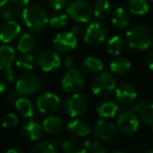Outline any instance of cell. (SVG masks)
Returning <instances> with one entry per match:
<instances>
[{
    "label": "cell",
    "instance_id": "obj_41",
    "mask_svg": "<svg viewBox=\"0 0 153 153\" xmlns=\"http://www.w3.org/2000/svg\"><path fill=\"white\" fill-rule=\"evenodd\" d=\"M63 64H64V66L67 68V69L72 68V67H74V59L70 55H66L65 57H64V59H63Z\"/></svg>",
    "mask_w": 153,
    "mask_h": 153
},
{
    "label": "cell",
    "instance_id": "obj_46",
    "mask_svg": "<svg viewBox=\"0 0 153 153\" xmlns=\"http://www.w3.org/2000/svg\"><path fill=\"white\" fill-rule=\"evenodd\" d=\"M5 92V83L3 80L0 79V97Z\"/></svg>",
    "mask_w": 153,
    "mask_h": 153
},
{
    "label": "cell",
    "instance_id": "obj_43",
    "mask_svg": "<svg viewBox=\"0 0 153 153\" xmlns=\"http://www.w3.org/2000/svg\"><path fill=\"white\" fill-rule=\"evenodd\" d=\"M11 2L16 7H26L30 2V0H11Z\"/></svg>",
    "mask_w": 153,
    "mask_h": 153
},
{
    "label": "cell",
    "instance_id": "obj_33",
    "mask_svg": "<svg viewBox=\"0 0 153 153\" xmlns=\"http://www.w3.org/2000/svg\"><path fill=\"white\" fill-rule=\"evenodd\" d=\"M18 7H16L13 3H7L1 7L0 11V17L2 18L4 21H9V20H14L18 16Z\"/></svg>",
    "mask_w": 153,
    "mask_h": 153
},
{
    "label": "cell",
    "instance_id": "obj_29",
    "mask_svg": "<svg viewBox=\"0 0 153 153\" xmlns=\"http://www.w3.org/2000/svg\"><path fill=\"white\" fill-rule=\"evenodd\" d=\"M124 48H125V41L121 36L115 35L107 41L106 49L110 55L119 56L124 51Z\"/></svg>",
    "mask_w": 153,
    "mask_h": 153
},
{
    "label": "cell",
    "instance_id": "obj_30",
    "mask_svg": "<svg viewBox=\"0 0 153 153\" xmlns=\"http://www.w3.org/2000/svg\"><path fill=\"white\" fill-rule=\"evenodd\" d=\"M62 149L66 153H86L87 150L85 148L84 143L76 138H70L62 144Z\"/></svg>",
    "mask_w": 153,
    "mask_h": 153
},
{
    "label": "cell",
    "instance_id": "obj_35",
    "mask_svg": "<svg viewBox=\"0 0 153 153\" xmlns=\"http://www.w3.org/2000/svg\"><path fill=\"white\" fill-rule=\"evenodd\" d=\"M140 117L144 124L148 126L153 125V104H145V106L140 111Z\"/></svg>",
    "mask_w": 153,
    "mask_h": 153
},
{
    "label": "cell",
    "instance_id": "obj_10",
    "mask_svg": "<svg viewBox=\"0 0 153 153\" xmlns=\"http://www.w3.org/2000/svg\"><path fill=\"white\" fill-rule=\"evenodd\" d=\"M36 106L42 114H53L61 107V100L53 92H44L36 100Z\"/></svg>",
    "mask_w": 153,
    "mask_h": 153
},
{
    "label": "cell",
    "instance_id": "obj_32",
    "mask_svg": "<svg viewBox=\"0 0 153 153\" xmlns=\"http://www.w3.org/2000/svg\"><path fill=\"white\" fill-rule=\"evenodd\" d=\"M32 153H56L57 147L51 140H40L36 143L30 149Z\"/></svg>",
    "mask_w": 153,
    "mask_h": 153
},
{
    "label": "cell",
    "instance_id": "obj_36",
    "mask_svg": "<svg viewBox=\"0 0 153 153\" xmlns=\"http://www.w3.org/2000/svg\"><path fill=\"white\" fill-rule=\"evenodd\" d=\"M19 124L18 117L13 112H9L2 117L1 120V125L4 129H14Z\"/></svg>",
    "mask_w": 153,
    "mask_h": 153
},
{
    "label": "cell",
    "instance_id": "obj_38",
    "mask_svg": "<svg viewBox=\"0 0 153 153\" xmlns=\"http://www.w3.org/2000/svg\"><path fill=\"white\" fill-rule=\"evenodd\" d=\"M47 2L55 11H61L63 7H66L68 0H47Z\"/></svg>",
    "mask_w": 153,
    "mask_h": 153
},
{
    "label": "cell",
    "instance_id": "obj_17",
    "mask_svg": "<svg viewBox=\"0 0 153 153\" xmlns=\"http://www.w3.org/2000/svg\"><path fill=\"white\" fill-rule=\"evenodd\" d=\"M97 113L102 119H112L119 112V105L111 100H104L98 103L96 107Z\"/></svg>",
    "mask_w": 153,
    "mask_h": 153
},
{
    "label": "cell",
    "instance_id": "obj_27",
    "mask_svg": "<svg viewBox=\"0 0 153 153\" xmlns=\"http://www.w3.org/2000/svg\"><path fill=\"white\" fill-rule=\"evenodd\" d=\"M84 145H85L86 150L92 153H106L107 150H108L107 147L104 144H102L101 138H99L96 134L88 136Z\"/></svg>",
    "mask_w": 153,
    "mask_h": 153
},
{
    "label": "cell",
    "instance_id": "obj_37",
    "mask_svg": "<svg viewBox=\"0 0 153 153\" xmlns=\"http://www.w3.org/2000/svg\"><path fill=\"white\" fill-rule=\"evenodd\" d=\"M2 80L5 83H14L16 81V72L12 67H7L3 69L2 72Z\"/></svg>",
    "mask_w": 153,
    "mask_h": 153
},
{
    "label": "cell",
    "instance_id": "obj_42",
    "mask_svg": "<svg viewBox=\"0 0 153 153\" xmlns=\"http://www.w3.org/2000/svg\"><path fill=\"white\" fill-rule=\"evenodd\" d=\"M147 66L150 70H153V51L149 53V55L147 56V60H146Z\"/></svg>",
    "mask_w": 153,
    "mask_h": 153
},
{
    "label": "cell",
    "instance_id": "obj_47",
    "mask_svg": "<svg viewBox=\"0 0 153 153\" xmlns=\"http://www.w3.org/2000/svg\"><path fill=\"white\" fill-rule=\"evenodd\" d=\"M53 143L55 144L56 147H58V146H60V145L63 144V142H62V138L61 137H56L55 140H53Z\"/></svg>",
    "mask_w": 153,
    "mask_h": 153
},
{
    "label": "cell",
    "instance_id": "obj_28",
    "mask_svg": "<svg viewBox=\"0 0 153 153\" xmlns=\"http://www.w3.org/2000/svg\"><path fill=\"white\" fill-rule=\"evenodd\" d=\"M94 14L98 19H106L111 14V4L108 0H98L94 5Z\"/></svg>",
    "mask_w": 153,
    "mask_h": 153
},
{
    "label": "cell",
    "instance_id": "obj_13",
    "mask_svg": "<svg viewBox=\"0 0 153 153\" xmlns=\"http://www.w3.org/2000/svg\"><path fill=\"white\" fill-rule=\"evenodd\" d=\"M94 134L98 136L99 138L106 142H112V140H117V125L112 122L108 121L106 119L99 120L94 125Z\"/></svg>",
    "mask_w": 153,
    "mask_h": 153
},
{
    "label": "cell",
    "instance_id": "obj_16",
    "mask_svg": "<svg viewBox=\"0 0 153 153\" xmlns=\"http://www.w3.org/2000/svg\"><path fill=\"white\" fill-rule=\"evenodd\" d=\"M66 130L72 136L83 137V136H87L90 133V126L83 120L74 117V120H71V121L67 123Z\"/></svg>",
    "mask_w": 153,
    "mask_h": 153
},
{
    "label": "cell",
    "instance_id": "obj_24",
    "mask_svg": "<svg viewBox=\"0 0 153 153\" xmlns=\"http://www.w3.org/2000/svg\"><path fill=\"white\" fill-rule=\"evenodd\" d=\"M14 105L19 114L24 119H32L34 117V104L32 101L26 99L24 96L20 97Z\"/></svg>",
    "mask_w": 153,
    "mask_h": 153
},
{
    "label": "cell",
    "instance_id": "obj_14",
    "mask_svg": "<svg viewBox=\"0 0 153 153\" xmlns=\"http://www.w3.org/2000/svg\"><path fill=\"white\" fill-rule=\"evenodd\" d=\"M21 33V26L15 20H9L5 21L1 27H0V40L3 43H11L18 38Z\"/></svg>",
    "mask_w": 153,
    "mask_h": 153
},
{
    "label": "cell",
    "instance_id": "obj_26",
    "mask_svg": "<svg viewBox=\"0 0 153 153\" xmlns=\"http://www.w3.org/2000/svg\"><path fill=\"white\" fill-rule=\"evenodd\" d=\"M36 59L30 53H21L17 59L15 60V64L18 67V69L22 71H30L34 68Z\"/></svg>",
    "mask_w": 153,
    "mask_h": 153
},
{
    "label": "cell",
    "instance_id": "obj_1",
    "mask_svg": "<svg viewBox=\"0 0 153 153\" xmlns=\"http://www.w3.org/2000/svg\"><path fill=\"white\" fill-rule=\"evenodd\" d=\"M22 20L32 32H42L48 25V14L40 5H26L22 11Z\"/></svg>",
    "mask_w": 153,
    "mask_h": 153
},
{
    "label": "cell",
    "instance_id": "obj_2",
    "mask_svg": "<svg viewBox=\"0 0 153 153\" xmlns=\"http://www.w3.org/2000/svg\"><path fill=\"white\" fill-rule=\"evenodd\" d=\"M126 41L130 48L135 51H145L152 44L153 34L146 26H134L126 33Z\"/></svg>",
    "mask_w": 153,
    "mask_h": 153
},
{
    "label": "cell",
    "instance_id": "obj_4",
    "mask_svg": "<svg viewBox=\"0 0 153 153\" xmlns=\"http://www.w3.org/2000/svg\"><path fill=\"white\" fill-rule=\"evenodd\" d=\"M67 16L76 23H86L91 19L94 10L85 0H74L66 9Z\"/></svg>",
    "mask_w": 153,
    "mask_h": 153
},
{
    "label": "cell",
    "instance_id": "obj_20",
    "mask_svg": "<svg viewBox=\"0 0 153 153\" xmlns=\"http://www.w3.org/2000/svg\"><path fill=\"white\" fill-rule=\"evenodd\" d=\"M16 60V51L7 44L0 45V70L11 67Z\"/></svg>",
    "mask_w": 153,
    "mask_h": 153
},
{
    "label": "cell",
    "instance_id": "obj_25",
    "mask_svg": "<svg viewBox=\"0 0 153 153\" xmlns=\"http://www.w3.org/2000/svg\"><path fill=\"white\" fill-rule=\"evenodd\" d=\"M36 48V39L30 34H24L18 40L17 49L21 53H32Z\"/></svg>",
    "mask_w": 153,
    "mask_h": 153
},
{
    "label": "cell",
    "instance_id": "obj_12",
    "mask_svg": "<svg viewBox=\"0 0 153 153\" xmlns=\"http://www.w3.org/2000/svg\"><path fill=\"white\" fill-rule=\"evenodd\" d=\"M78 39L71 32H62L56 35L53 40V45L56 51L62 53H67L72 51L76 47Z\"/></svg>",
    "mask_w": 153,
    "mask_h": 153
},
{
    "label": "cell",
    "instance_id": "obj_40",
    "mask_svg": "<svg viewBox=\"0 0 153 153\" xmlns=\"http://www.w3.org/2000/svg\"><path fill=\"white\" fill-rule=\"evenodd\" d=\"M20 97H21V94H20L19 92L15 89L9 94V96H7V102H9L10 104H15L16 101H17Z\"/></svg>",
    "mask_w": 153,
    "mask_h": 153
},
{
    "label": "cell",
    "instance_id": "obj_6",
    "mask_svg": "<svg viewBox=\"0 0 153 153\" xmlns=\"http://www.w3.org/2000/svg\"><path fill=\"white\" fill-rule=\"evenodd\" d=\"M88 110V102L85 96L79 92H74L64 102V111L70 117H80Z\"/></svg>",
    "mask_w": 153,
    "mask_h": 153
},
{
    "label": "cell",
    "instance_id": "obj_11",
    "mask_svg": "<svg viewBox=\"0 0 153 153\" xmlns=\"http://www.w3.org/2000/svg\"><path fill=\"white\" fill-rule=\"evenodd\" d=\"M36 63L42 71L51 72L56 70L61 65V59L55 51L45 49L38 53L36 58Z\"/></svg>",
    "mask_w": 153,
    "mask_h": 153
},
{
    "label": "cell",
    "instance_id": "obj_21",
    "mask_svg": "<svg viewBox=\"0 0 153 153\" xmlns=\"http://www.w3.org/2000/svg\"><path fill=\"white\" fill-rule=\"evenodd\" d=\"M42 128L46 133L51 134V135H56V134L60 133L63 128V122L62 119L57 115L49 114L46 119L43 121Z\"/></svg>",
    "mask_w": 153,
    "mask_h": 153
},
{
    "label": "cell",
    "instance_id": "obj_5",
    "mask_svg": "<svg viewBox=\"0 0 153 153\" xmlns=\"http://www.w3.org/2000/svg\"><path fill=\"white\" fill-rule=\"evenodd\" d=\"M119 131L126 135L134 134L138 129L140 126V120L134 111L131 109H124L120 111L117 115V122H115Z\"/></svg>",
    "mask_w": 153,
    "mask_h": 153
},
{
    "label": "cell",
    "instance_id": "obj_50",
    "mask_svg": "<svg viewBox=\"0 0 153 153\" xmlns=\"http://www.w3.org/2000/svg\"><path fill=\"white\" fill-rule=\"evenodd\" d=\"M151 132H152V143H153V125H152V128H151Z\"/></svg>",
    "mask_w": 153,
    "mask_h": 153
},
{
    "label": "cell",
    "instance_id": "obj_23",
    "mask_svg": "<svg viewBox=\"0 0 153 153\" xmlns=\"http://www.w3.org/2000/svg\"><path fill=\"white\" fill-rule=\"evenodd\" d=\"M131 68V63L127 58L117 57L109 65V69L112 74L117 76H125L129 72Z\"/></svg>",
    "mask_w": 153,
    "mask_h": 153
},
{
    "label": "cell",
    "instance_id": "obj_31",
    "mask_svg": "<svg viewBox=\"0 0 153 153\" xmlns=\"http://www.w3.org/2000/svg\"><path fill=\"white\" fill-rule=\"evenodd\" d=\"M149 2L147 0H129L128 1V10L131 14L136 16H142L148 13Z\"/></svg>",
    "mask_w": 153,
    "mask_h": 153
},
{
    "label": "cell",
    "instance_id": "obj_34",
    "mask_svg": "<svg viewBox=\"0 0 153 153\" xmlns=\"http://www.w3.org/2000/svg\"><path fill=\"white\" fill-rule=\"evenodd\" d=\"M67 19L68 16L67 14H53L49 17L48 24L51 27L59 30V28H63L64 26H66L67 24Z\"/></svg>",
    "mask_w": 153,
    "mask_h": 153
},
{
    "label": "cell",
    "instance_id": "obj_15",
    "mask_svg": "<svg viewBox=\"0 0 153 153\" xmlns=\"http://www.w3.org/2000/svg\"><path fill=\"white\" fill-rule=\"evenodd\" d=\"M114 91H115V99L124 105L130 104L137 97V92H136L135 87L130 83L120 84L119 86L115 87Z\"/></svg>",
    "mask_w": 153,
    "mask_h": 153
},
{
    "label": "cell",
    "instance_id": "obj_3",
    "mask_svg": "<svg viewBox=\"0 0 153 153\" xmlns=\"http://www.w3.org/2000/svg\"><path fill=\"white\" fill-rule=\"evenodd\" d=\"M117 87V80L112 72L102 70L94 78L91 82V91L96 96L105 97L113 91Z\"/></svg>",
    "mask_w": 153,
    "mask_h": 153
},
{
    "label": "cell",
    "instance_id": "obj_48",
    "mask_svg": "<svg viewBox=\"0 0 153 153\" xmlns=\"http://www.w3.org/2000/svg\"><path fill=\"white\" fill-rule=\"evenodd\" d=\"M7 2H9V0H0V9H1L4 4H7Z\"/></svg>",
    "mask_w": 153,
    "mask_h": 153
},
{
    "label": "cell",
    "instance_id": "obj_8",
    "mask_svg": "<svg viewBox=\"0 0 153 153\" xmlns=\"http://www.w3.org/2000/svg\"><path fill=\"white\" fill-rule=\"evenodd\" d=\"M107 35V26L102 21H94L86 27L84 42L89 46H98L104 42Z\"/></svg>",
    "mask_w": 153,
    "mask_h": 153
},
{
    "label": "cell",
    "instance_id": "obj_19",
    "mask_svg": "<svg viewBox=\"0 0 153 153\" xmlns=\"http://www.w3.org/2000/svg\"><path fill=\"white\" fill-rule=\"evenodd\" d=\"M42 126L36 121L30 120L21 126V133L30 140H38L42 135Z\"/></svg>",
    "mask_w": 153,
    "mask_h": 153
},
{
    "label": "cell",
    "instance_id": "obj_44",
    "mask_svg": "<svg viewBox=\"0 0 153 153\" xmlns=\"http://www.w3.org/2000/svg\"><path fill=\"white\" fill-rule=\"evenodd\" d=\"M7 153H24V150L21 148H18V147H13V148L7 149Z\"/></svg>",
    "mask_w": 153,
    "mask_h": 153
},
{
    "label": "cell",
    "instance_id": "obj_7",
    "mask_svg": "<svg viewBox=\"0 0 153 153\" xmlns=\"http://www.w3.org/2000/svg\"><path fill=\"white\" fill-rule=\"evenodd\" d=\"M41 86H42V82L37 74L26 72L16 81L15 89L21 96H32L41 89Z\"/></svg>",
    "mask_w": 153,
    "mask_h": 153
},
{
    "label": "cell",
    "instance_id": "obj_39",
    "mask_svg": "<svg viewBox=\"0 0 153 153\" xmlns=\"http://www.w3.org/2000/svg\"><path fill=\"white\" fill-rule=\"evenodd\" d=\"M130 109H131L132 111H134L135 113L140 112V110H142V108L145 106V100H143V99H137L136 98L135 100L133 101V102L130 103Z\"/></svg>",
    "mask_w": 153,
    "mask_h": 153
},
{
    "label": "cell",
    "instance_id": "obj_18",
    "mask_svg": "<svg viewBox=\"0 0 153 153\" xmlns=\"http://www.w3.org/2000/svg\"><path fill=\"white\" fill-rule=\"evenodd\" d=\"M111 22L115 27L120 28V30L127 28L131 22L130 12L124 7H117L113 11L112 15H111Z\"/></svg>",
    "mask_w": 153,
    "mask_h": 153
},
{
    "label": "cell",
    "instance_id": "obj_22",
    "mask_svg": "<svg viewBox=\"0 0 153 153\" xmlns=\"http://www.w3.org/2000/svg\"><path fill=\"white\" fill-rule=\"evenodd\" d=\"M81 68L87 74H97L104 70V64L102 60L97 57H88L82 62Z\"/></svg>",
    "mask_w": 153,
    "mask_h": 153
},
{
    "label": "cell",
    "instance_id": "obj_51",
    "mask_svg": "<svg viewBox=\"0 0 153 153\" xmlns=\"http://www.w3.org/2000/svg\"><path fill=\"white\" fill-rule=\"evenodd\" d=\"M150 1H152V2H153V0H150Z\"/></svg>",
    "mask_w": 153,
    "mask_h": 153
},
{
    "label": "cell",
    "instance_id": "obj_49",
    "mask_svg": "<svg viewBox=\"0 0 153 153\" xmlns=\"http://www.w3.org/2000/svg\"><path fill=\"white\" fill-rule=\"evenodd\" d=\"M112 153H124L123 150H120V149H114V150H111Z\"/></svg>",
    "mask_w": 153,
    "mask_h": 153
},
{
    "label": "cell",
    "instance_id": "obj_9",
    "mask_svg": "<svg viewBox=\"0 0 153 153\" xmlns=\"http://www.w3.org/2000/svg\"><path fill=\"white\" fill-rule=\"evenodd\" d=\"M85 83V78L80 70L76 68H69L61 80V86L63 90L67 94L78 92Z\"/></svg>",
    "mask_w": 153,
    "mask_h": 153
},
{
    "label": "cell",
    "instance_id": "obj_45",
    "mask_svg": "<svg viewBox=\"0 0 153 153\" xmlns=\"http://www.w3.org/2000/svg\"><path fill=\"white\" fill-rule=\"evenodd\" d=\"M81 32H82V26L79 25V24H78V25H74V27H72V30H71V33L76 35V36H78V35H79Z\"/></svg>",
    "mask_w": 153,
    "mask_h": 153
}]
</instances>
